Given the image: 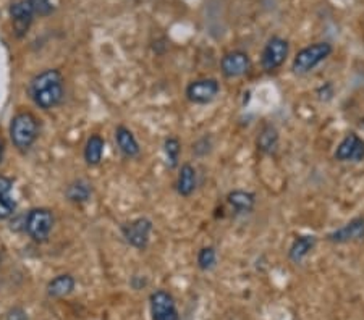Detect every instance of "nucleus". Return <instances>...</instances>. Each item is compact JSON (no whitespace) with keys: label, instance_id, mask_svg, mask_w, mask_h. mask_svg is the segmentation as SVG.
Returning a JSON list of instances; mask_svg holds the SVG:
<instances>
[{"label":"nucleus","instance_id":"1","mask_svg":"<svg viewBox=\"0 0 364 320\" xmlns=\"http://www.w3.org/2000/svg\"><path fill=\"white\" fill-rule=\"evenodd\" d=\"M29 94L34 104L44 110L54 109L64 101V77L59 70H46L29 83Z\"/></svg>","mask_w":364,"mask_h":320},{"label":"nucleus","instance_id":"2","mask_svg":"<svg viewBox=\"0 0 364 320\" xmlns=\"http://www.w3.org/2000/svg\"><path fill=\"white\" fill-rule=\"evenodd\" d=\"M39 124L31 112H20L13 117L10 123V137L15 148L20 150L29 149L38 139Z\"/></svg>","mask_w":364,"mask_h":320},{"label":"nucleus","instance_id":"3","mask_svg":"<svg viewBox=\"0 0 364 320\" xmlns=\"http://www.w3.org/2000/svg\"><path fill=\"white\" fill-rule=\"evenodd\" d=\"M330 53L332 46L328 42L311 44V46L301 49V51L296 53L295 60H293V70L300 75L309 73V71L316 68L321 62L326 60Z\"/></svg>","mask_w":364,"mask_h":320},{"label":"nucleus","instance_id":"4","mask_svg":"<svg viewBox=\"0 0 364 320\" xmlns=\"http://www.w3.org/2000/svg\"><path fill=\"white\" fill-rule=\"evenodd\" d=\"M52 225H54V215L49 209L39 207L29 211L28 217L25 222V230L29 235V238H33L36 243L47 241L49 235L52 231Z\"/></svg>","mask_w":364,"mask_h":320},{"label":"nucleus","instance_id":"5","mask_svg":"<svg viewBox=\"0 0 364 320\" xmlns=\"http://www.w3.org/2000/svg\"><path fill=\"white\" fill-rule=\"evenodd\" d=\"M220 91L219 83L214 78H204L196 79V81L190 83V86L186 88V97L193 104H209L217 97Z\"/></svg>","mask_w":364,"mask_h":320},{"label":"nucleus","instance_id":"6","mask_svg":"<svg viewBox=\"0 0 364 320\" xmlns=\"http://www.w3.org/2000/svg\"><path fill=\"white\" fill-rule=\"evenodd\" d=\"M151 314L153 320H179L175 299L170 293L157 290L151 295Z\"/></svg>","mask_w":364,"mask_h":320},{"label":"nucleus","instance_id":"7","mask_svg":"<svg viewBox=\"0 0 364 320\" xmlns=\"http://www.w3.org/2000/svg\"><path fill=\"white\" fill-rule=\"evenodd\" d=\"M288 55V42L282 38H272L265 44L263 55H261V65L265 71H274L282 66Z\"/></svg>","mask_w":364,"mask_h":320},{"label":"nucleus","instance_id":"8","mask_svg":"<svg viewBox=\"0 0 364 320\" xmlns=\"http://www.w3.org/2000/svg\"><path fill=\"white\" fill-rule=\"evenodd\" d=\"M151 231H153V222L149 219H136L130 224L122 226V233L128 243L136 249H146L149 243Z\"/></svg>","mask_w":364,"mask_h":320},{"label":"nucleus","instance_id":"9","mask_svg":"<svg viewBox=\"0 0 364 320\" xmlns=\"http://www.w3.org/2000/svg\"><path fill=\"white\" fill-rule=\"evenodd\" d=\"M250 65H251L250 57H248V53L242 51L225 53L220 60V70L225 78L243 77V75L250 70Z\"/></svg>","mask_w":364,"mask_h":320},{"label":"nucleus","instance_id":"10","mask_svg":"<svg viewBox=\"0 0 364 320\" xmlns=\"http://www.w3.org/2000/svg\"><path fill=\"white\" fill-rule=\"evenodd\" d=\"M335 159L340 162H359L364 159V141L359 137L356 133H350L343 137L339 148L335 150Z\"/></svg>","mask_w":364,"mask_h":320},{"label":"nucleus","instance_id":"11","mask_svg":"<svg viewBox=\"0 0 364 320\" xmlns=\"http://www.w3.org/2000/svg\"><path fill=\"white\" fill-rule=\"evenodd\" d=\"M10 16H12V23H13V31L15 34L21 38L28 33L31 23H33L34 12L31 8L28 0H20V2H15L10 7Z\"/></svg>","mask_w":364,"mask_h":320},{"label":"nucleus","instance_id":"12","mask_svg":"<svg viewBox=\"0 0 364 320\" xmlns=\"http://www.w3.org/2000/svg\"><path fill=\"white\" fill-rule=\"evenodd\" d=\"M364 238V219L358 217L352 222L341 226V228L332 231L327 235V239L332 243H350V241H359Z\"/></svg>","mask_w":364,"mask_h":320},{"label":"nucleus","instance_id":"13","mask_svg":"<svg viewBox=\"0 0 364 320\" xmlns=\"http://www.w3.org/2000/svg\"><path fill=\"white\" fill-rule=\"evenodd\" d=\"M13 181L7 176H0V220H5L13 215L16 209L15 199L12 198Z\"/></svg>","mask_w":364,"mask_h":320},{"label":"nucleus","instance_id":"14","mask_svg":"<svg viewBox=\"0 0 364 320\" xmlns=\"http://www.w3.org/2000/svg\"><path fill=\"white\" fill-rule=\"evenodd\" d=\"M115 139L120 150L127 155V157H136L140 155V144H138L136 137L127 126H118L115 130Z\"/></svg>","mask_w":364,"mask_h":320},{"label":"nucleus","instance_id":"15","mask_svg":"<svg viewBox=\"0 0 364 320\" xmlns=\"http://www.w3.org/2000/svg\"><path fill=\"white\" fill-rule=\"evenodd\" d=\"M194 188H196V170H194L193 165L190 163H185L181 165L180 173H179V181H177V191H179L180 196H188L193 194Z\"/></svg>","mask_w":364,"mask_h":320},{"label":"nucleus","instance_id":"16","mask_svg":"<svg viewBox=\"0 0 364 320\" xmlns=\"http://www.w3.org/2000/svg\"><path fill=\"white\" fill-rule=\"evenodd\" d=\"M316 243H317L316 237H311V235L298 237L295 241H293L291 248H290V259L295 262V264H300V262L303 261L311 251H313L314 246H316Z\"/></svg>","mask_w":364,"mask_h":320},{"label":"nucleus","instance_id":"17","mask_svg":"<svg viewBox=\"0 0 364 320\" xmlns=\"http://www.w3.org/2000/svg\"><path fill=\"white\" fill-rule=\"evenodd\" d=\"M227 201L237 212H251L256 204V196L250 191L235 189L227 196Z\"/></svg>","mask_w":364,"mask_h":320},{"label":"nucleus","instance_id":"18","mask_svg":"<svg viewBox=\"0 0 364 320\" xmlns=\"http://www.w3.org/2000/svg\"><path fill=\"white\" fill-rule=\"evenodd\" d=\"M75 290V278L72 275H59L47 284V293L52 297H65Z\"/></svg>","mask_w":364,"mask_h":320},{"label":"nucleus","instance_id":"19","mask_svg":"<svg viewBox=\"0 0 364 320\" xmlns=\"http://www.w3.org/2000/svg\"><path fill=\"white\" fill-rule=\"evenodd\" d=\"M105 142L99 135H92L86 142V148H84V159H86L88 165H97L101 163L102 155H104Z\"/></svg>","mask_w":364,"mask_h":320},{"label":"nucleus","instance_id":"20","mask_svg":"<svg viewBox=\"0 0 364 320\" xmlns=\"http://www.w3.org/2000/svg\"><path fill=\"white\" fill-rule=\"evenodd\" d=\"M278 146V131L275 130L272 124H268L261 130L257 136V149L264 154H272L277 150Z\"/></svg>","mask_w":364,"mask_h":320},{"label":"nucleus","instance_id":"21","mask_svg":"<svg viewBox=\"0 0 364 320\" xmlns=\"http://www.w3.org/2000/svg\"><path fill=\"white\" fill-rule=\"evenodd\" d=\"M65 194H66V198H68V201H72V202H77V204L86 202L91 196V186L83 180L73 181V183L66 188Z\"/></svg>","mask_w":364,"mask_h":320},{"label":"nucleus","instance_id":"22","mask_svg":"<svg viewBox=\"0 0 364 320\" xmlns=\"http://www.w3.org/2000/svg\"><path fill=\"white\" fill-rule=\"evenodd\" d=\"M164 150H166L167 165L170 168H175L179 165V157L181 152L180 141L177 137H168V139H166V144H164Z\"/></svg>","mask_w":364,"mask_h":320},{"label":"nucleus","instance_id":"23","mask_svg":"<svg viewBox=\"0 0 364 320\" xmlns=\"http://www.w3.org/2000/svg\"><path fill=\"white\" fill-rule=\"evenodd\" d=\"M216 262H217V252H216L214 248L207 246V248H203L201 251H199L198 265H199V269L204 270V272L214 269Z\"/></svg>","mask_w":364,"mask_h":320},{"label":"nucleus","instance_id":"24","mask_svg":"<svg viewBox=\"0 0 364 320\" xmlns=\"http://www.w3.org/2000/svg\"><path fill=\"white\" fill-rule=\"evenodd\" d=\"M28 2H29L31 8H33L34 15L46 16L54 10V7H52V3L49 2V0H28Z\"/></svg>","mask_w":364,"mask_h":320},{"label":"nucleus","instance_id":"25","mask_svg":"<svg viewBox=\"0 0 364 320\" xmlns=\"http://www.w3.org/2000/svg\"><path fill=\"white\" fill-rule=\"evenodd\" d=\"M5 320H28V314L23 308H13L7 312Z\"/></svg>","mask_w":364,"mask_h":320},{"label":"nucleus","instance_id":"26","mask_svg":"<svg viewBox=\"0 0 364 320\" xmlns=\"http://www.w3.org/2000/svg\"><path fill=\"white\" fill-rule=\"evenodd\" d=\"M2 157H3V141L0 139V162H2Z\"/></svg>","mask_w":364,"mask_h":320},{"label":"nucleus","instance_id":"27","mask_svg":"<svg viewBox=\"0 0 364 320\" xmlns=\"http://www.w3.org/2000/svg\"><path fill=\"white\" fill-rule=\"evenodd\" d=\"M0 261H2V257H0Z\"/></svg>","mask_w":364,"mask_h":320}]
</instances>
